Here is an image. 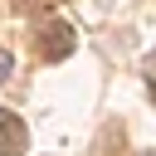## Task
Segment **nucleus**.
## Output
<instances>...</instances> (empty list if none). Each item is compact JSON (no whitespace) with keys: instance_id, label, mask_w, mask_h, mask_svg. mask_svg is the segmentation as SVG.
I'll list each match as a JSON object with an SVG mask.
<instances>
[{"instance_id":"f03ea898","label":"nucleus","mask_w":156,"mask_h":156,"mask_svg":"<svg viewBox=\"0 0 156 156\" xmlns=\"http://www.w3.org/2000/svg\"><path fill=\"white\" fill-rule=\"evenodd\" d=\"M24 146H29L24 122H20L15 112H5V107H0V156H24Z\"/></svg>"},{"instance_id":"39448f33","label":"nucleus","mask_w":156,"mask_h":156,"mask_svg":"<svg viewBox=\"0 0 156 156\" xmlns=\"http://www.w3.org/2000/svg\"><path fill=\"white\" fill-rule=\"evenodd\" d=\"M141 156H156V151H141Z\"/></svg>"},{"instance_id":"20e7f679","label":"nucleus","mask_w":156,"mask_h":156,"mask_svg":"<svg viewBox=\"0 0 156 156\" xmlns=\"http://www.w3.org/2000/svg\"><path fill=\"white\" fill-rule=\"evenodd\" d=\"M146 78H151V98H156V54H146Z\"/></svg>"},{"instance_id":"f257e3e1","label":"nucleus","mask_w":156,"mask_h":156,"mask_svg":"<svg viewBox=\"0 0 156 156\" xmlns=\"http://www.w3.org/2000/svg\"><path fill=\"white\" fill-rule=\"evenodd\" d=\"M39 58H49V63H58V58H68L73 54V29L63 24V20H44L39 24Z\"/></svg>"},{"instance_id":"7ed1b4c3","label":"nucleus","mask_w":156,"mask_h":156,"mask_svg":"<svg viewBox=\"0 0 156 156\" xmlns=\"http://www.w3.org/2000/svg\"><path fill=\"white\" fill-rule=\"evenodd\" d=\"M10 73H15V58H10V54H5V49H0V83H5V78H10Z\"/></svg>"}]
</instances>
